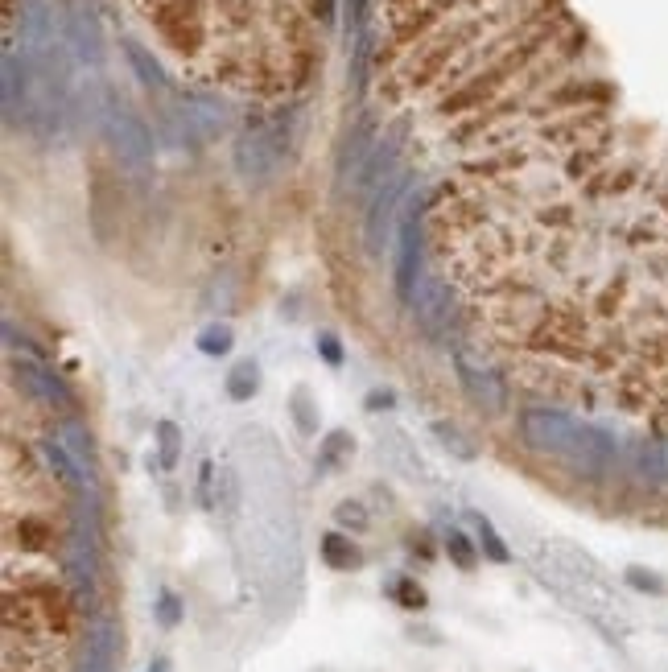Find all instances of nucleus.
<instances>
[{"mask_svg":"<svg viewBox=\"0 0 668 672\" xmlns=\"http://www.w3.org/2000/svg\"><path fill=\"white\" fill-rule=\"evenodd\" d=\"M450 363H454L458 388H462L466 400H471L475 413H483L487 421L508 417V409H512V384H508V372L499 367V359L487 347L466 339V343H458L450 351Z\"/></svg>","mask_w":668,"mask_h":672,"instance_id":"1","label":"nucleus"},{"mask_svg":"<svg viewBox=\"0 0 668 672\" xmlns=\"http://www.w3.org/2000/svg\"><path fill=\"white\" fill-rule=\"evenodd\" d=\"M409 314H413L417 334L429 347L454 351L458 343H466V322L458 314L454 289L438 273H421V281H417V289L409 297Z\"/></svg>","mask_w":668,"mask_h":672,"instance_id":"2","label":"nucleus"},{"mask_svg":"<svg viewBox=\"0 0 668 672\" xmlns=\"http://www.w3.org/2000/svg\"><path fill=\"white\" fill-rule=\"evenodd\" d=\"M9 372H13V380H21V388H25L33 400H42L46 409H54V417H79V400H75V392L62 384V376L54 372L46 359L9 351Z\"/></svg>","mask_w":668,"mask_h":672,"instance_id":"3","label":"nucleus"},{"mask_svg":"<svg viewBox=\"0 0 668 672\" xmlns=\"http://www.w3.org/2000/svg\"><path fill=\"white\" fill-rule=\"evenodd\" d=\"M421 203H409L396 219V256H392V289L409 306V297L421 281Z\"/></svg>","mask_w":668,"mask_h":672,"instance_id":"4","label":"nucleus"},{"mask_svg":"<svg viewBox=\"0 0 668 672\" xmlns=\"http://www.w3.org/2000/svg\"><path fill=\"white\" fill-rule=\"evenodd\" d=\"M120 656V627L108 615H91L83 627V648L71 664V672H116Z\"/></svg>","mask_w":668,"mask_h":672,"instance_id":"5","label":"nucleus"},{"mask_svg":"<svg viewBox=\"0 0 668 672\" xmlns=\"http://www.w3.org/2000/svg\"><path fill=\"white\" fill-rule=\"evenodd\" d=\"M405 182H409V174L396 170L392 178L380 182L372 207H367V219H363V248H367V256H384L388 231H392V211L400 203V194H405Z\"/></svg>","mask_w":668,"mask_h":672,"instance_id":"6","label":"nucleus"},{"mask_svg":"<svg viewBox=\"0 0 668 672\" xmlns=\"http://www.w3.org/2000/svg\"><path fill=\"white\" fill-rule=\"evenodd\" d=\"M38 454H42V462H46V470L54 475V483H62L66 491H79V495H87L95 483H91V475L79 466V458L66 450V442L58 438V433H50V438H42L38 442Z\"/></svg>","mask_w":668,"mask_h":672,"instance_id":"7","label":"nucleus"},{"mask_svg":"<svg viewBox=\"0 0 668 672\" xmlns=\"http://www.w3.org/2000/svg\"><path fill=\"white\" fill-rule=\"evenodd\" d=\"M322 561H326L330 569H359V565H363V553H359V545L351 541L347 532H326V536H322Z\"/></svg>","mask_w":668,"mask_h":672,"instance_id":"8","label":"nucleus"},{"mask_svg":"<svg viewBox=\"0 0 668 672\" xmlns=\"http://www.w3.org/2000/svg\"><path fill=\"white\" fill-rule=\"evenodd\" d=\"M58 438L66 442V450H71L79 458V466L91 475V470H95V446H91V433L79 425V417H62L58 421Z\"/></svg>","mask_w":668,"mask_h":672,"instance_id":"9","label":"nucleus"},{"mask_svg":"<svg viewBox=\"0 0 668 672\" xmlns=\"http://www.w3.org/2000/svg\"><path fill=\"white\" fill-rule=\"evenodd\" d=\"M471 524H475V532H479V553L487 557V561H495V565H508L512 561V549H508V541L495 532V524L483 516V512H471Z\"/></svg>","mask_w":668,"mask_h":672,"instance_id":"10","label":"nucleus"},{"mask_svg":"<svg viewBox=\"0 0 668 672\" xmlns=\"http://www.w3.org/2000/svg\"><path fill=\"white\" fill-rule=\"evenodd\" d=\"M442 549L450 553V561L462 569V574H471V569L479 565V549H475V541H471V536H466L462 528H454V524L442 532Z\"/></svg>","mask_w":668,"mask_h":672,"instance_id":"11","label":"nucleus"},{"mask_svg":"<svg viewBox=\"0 0 668 672\" xmlns=\"http://www.w3.org/2000/svg\"><path fill=\"white\" fill-rule=\"evenodd\" d=\"M260 388V367L252 359H240L236 367L227 372V396L231 400H252Z\"/></svg>","mask_w":668,"mask_h":672,"instance_id":"12","label":"nucleus"},{"mask_svg":"<svg viewBox=\"0 0 668 672\" xmlns=\"http://www.w3.org/2000/svg\"><path fill=\"white\" fill-rule=\"evenodd\" d=\"M194 347L203 351V355H211V359H223V355H231V347H236V334H231L227 322H211V326L198 330V343Z\"/></svg>","mask_w":668,"mask_h":672,"instance_id":"13","label":"nucleus"},{"mask_svg":"<svg viewBox=\"0 0 668 672\" xmlns=\"http://www.w3.org/2000/svg\"><path fill=\"white\" fill-rule=\"evenodd\" d=\"M153 438H157V458H161V466L174 470L178 458H182V429H178L174 421H157Z\"/></svg>","mask_w":668,"mask_h":672,"instance_id":"14","label":"nucleus"},{"mask_svg":"<svg viewBox=\"0 0 668 672\" xmlns=\"http://www.w3.org/2000/svg\"><path fill=\"white\" fill-rule=\"evenodd\" d=\"M17 541H21V549H29V553H46V549L54 545V532H50V524L38 520V516H21Z\"/></svg>","mask_w":668,"mask_h":672,"instance_id":"15","label":"nucleus"},{"mask_svg":"<svg viewBox=\"0 0 668 672\" xmlns=\"http://www.w3.org/2000/svg\"><path fill=\"white\" fill-rule=\"evenodd\" d=\"M351 450H355V438L347 429H330L326 438H322V454H318V462L322 466H339L343 458H351Z\"/></svg>","mask_w":668,"mask_h":672,"instance_id":"16","label":"nucleus"},{"mask_svg":"<svg viewBox=\"0 0 668 672\" xmlns=\"http://www.w3.org/2000/svg\"><path fill=\"white\" fill-rule=\"evenodd\" d=\"M334 524L351 528V532H367V528H372V516H367V508L359 499H343L339 508H334Z\"/></svg>","mask_w":668,"mask_h":672,"instance_id":"17","label":"nucleus"},{"mask_svg":"<svg viewBox=\"0 0 668 672\" xmlns=\"http://www.w3.org/2000/svg\"><path fill=\"white\" fill-rule=\"evenodd\" d=\"M289 409L297 413V429H306V433H314V429H318V405L310 400V388H293Z\"/></svg>","mask_w":668,"mask_h":672,"instance_id":"18","label":"nucleus"},{"mask_svg":"<svg viewBox=\"0 0 668 672\" xmlns=\"http://www.w3.org/2000/svg\"><path fill=\"white\" fill-rule=\"evenodd\" d=\"M623 582L631 590H640V594H664V578L652 574V569H644V565H627L623 569Z\"/></svg>","mask_w":668,"mask_h":672,"instance_id":"19","label":"nucleus"},{"mask_svg":"<svg viewBox=\"0 0 668 672\" xmlns=\"http://www.w3.org/2000/svg\"><path fill=\"white\" fill-rule=\"evenodd\" d=\"M219 503H223V512L227 516H236L240 512V479H236V470H231V466H223L219 470Z\"/></svg>","mask_w":668,"mask_h":672,"instance_id":"20","label":"nucleus"},{"mask_svg":"<svg viewBox=\"0 0 668 672\" xmlns=\"http://www.w3.org/2000/svg\"><path fill=\"white\" fill-rule=\"evenodd\" d=\"M433 433H438V438L454 450V458H462V462H475V446L462 438V433L454 429V425H446V421H433Z\"/></svg>","mask_w":668,"mask_h":672,"instance_id":"21","label":"nucleus"},{"mask_svg":"<svg viewBox=\"0 0 668 672\" xmlns=\"http://www.w3.org/2000/svg\"><path fill=\"white\" fill-rule=\"evenodd\" d=\"M157 619H161V627H178L182 623V598L174 590L157 594Z\"/></svg>","mask_w":668,"mask_h":672,"instance_id":"22","label":"nucleus"},{"mask_svg":"<svg viewBox=\"0 0 668 672\" xmlns=\"http://www.w3.org/2000/svg\"><path fill=\"white\" fill-rule=\"evenodd\" d=\"M198 503H203L207 512L219 508V499H215V462H203V466H198Z\"/></svg>","mask_w":668,"mask_h":672,"instance_id":"23","label":"nucleus"},{"mask_svg":"<svg viewBox=\"0 0 668 672\" xmlns=\"http://www.w3.org/2000/svg\"><path fill=\"white\" fill-rule=\"evenodd\" d=\"M396 598H400V607H409V611L425 607V590L413 578H396Z\"/></svg>","mask_w":668,"mask_h":672,"instance_id":"24","label":"nucleus"},{"mask_svg":"<svg viewBox=\"0 0 668 672\" xmlns=\"http://www.w3.org/2000/svg\"><path fill=\"white\" fill-rule=\"evenodd\" d=\"M318 351H322V359L330 367L343 363V343H339V334H334V330H318Z\"/></svg>","mask_w":668,"mask_h":672,"instance_id":"25","label":"nucleus"},{"mask_svg":"<svg viewBox=\"0 0 668 672\" xmlns=\"http://www.w3.org/2000/svg\"><path fill=\"white\" fill-rule=\"evenodd\" d=\"M367 409H392V392H372V396H367Z\"/></svg>","mask_w":668,"mask_h":672,"instance_id":"26","label":"nucleus"},{"mask_svg":"<svg viewBox=\"0 0 668 672\" xmlns=\"http://www.w3.org/2000/svg\"><path fill=\"white\" fill-rule=\"evenodd\" d=\"M413 549H421V557H433V549H429V536H413Z\"/></svg>","mask_w":668,"mask_h":672,"instance_id":"27","label":"nucleus"},{"mask_svg":"<svg viewBox=\"0 0 668 672\" xmlns=\"http://www.w3.org/2000/svg\"><path fill=\"white\" fill-rule=\"evenodd\" d=\"M145 672H170V660H153Z\"/></svg>","mask_w":668,"mask_h":672,"instance_id":"28","label":"nucleus"}]
</instances>
